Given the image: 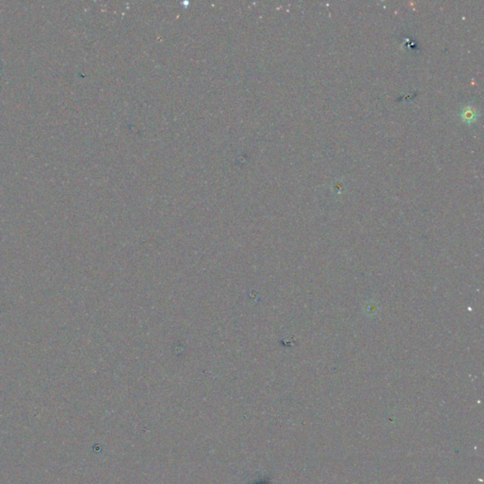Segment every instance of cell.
Instances as JSON below:
<instances>
[{"mask_svg": "<svg viewBox=\"0 0 484 484\" xmlns=\"http://www.w3.org/2000/svg\"><path fill=\"white\" fill-rule=\"evenodd\" d=\"M462 117H463L464 121H466V122H472L477 118V111H476V109L469 107V106L468 107L463 108V112H462Z\"/></svg>", "mask_w": 484, "mask_h": 484, "instance_id": "1", "label": "cell"}]
</instances>
